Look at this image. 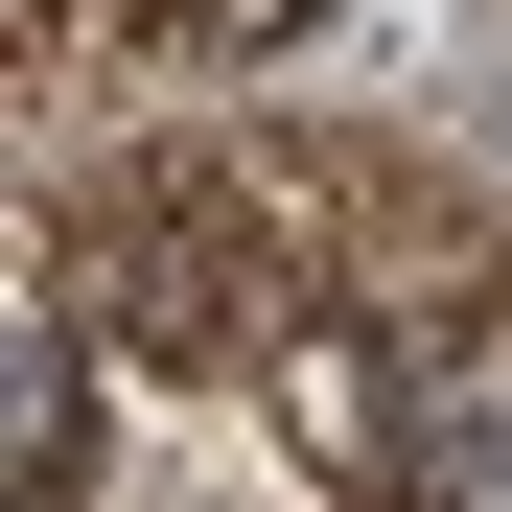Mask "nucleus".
Returning <instances> with one entry per match:
<instances>
[{
	"instance_id": "1",
	"label": "nucleus",
	"mask_w": 512,
	"mask_h": 512,
	"mask_svg": "<svg viewBox=\"0 0 512 512\" xmlns=\"http://www.w3.org/2000/svg\"><path fill=\"white\" fill-rule=\"evenodd\" d=\"M70 256H94L117 350H163V373H256V350L303 326V280H326V256L256 210L210 140H117L94 187H70Z\"/></svg>"
},
{
	"instance_id": "2",
	"label": "nucleus",
	"mask_w": 512,
	"mask_h": 512,
	"mask_svg": "<svg viewBox=\"0 0 512 512\" xmlns=\"http://www.w3.org/2000/svg\"><path fill=\"white\" fill-rule=\"evenodd\" d=\"M303 187H326V233H350L326 280H350L373 326H466V303H489V210L443 187V163H396V140H303Z\"/></svg>"
},
{
	"instance_id": "3",
	"label": "nucleus",
	"mask_w": 512,
	"mask_h": 512,
	"mask_svg": "<svg viewBox=\"0 0 512 512\" xmlns=\"http://www.w3.org/2000/svg\"><path fill=\"white\" fill-rule=\"evenodd\" d=\"M70 466H94V350H70L24 280H0V512H47Z\"/></svg>"
},
{
	"instance_id": "4",
	"label": "nucleus",
	"mask_w": 512,
	"mask_h": 512,
	"mask_svg": "<svg viewBox=\"0 0 512 512\" xmlns=\"http://www.w3.org/2000/svg\"><path fill=\"white\" fill-rule=\"evenodd\" d=\"M396 489H419V512H512V396H443V419H396Z\"/></svg>"
},
{
	"instance_id": "5",
	"label": "nucleus",
	"mask_w": 512,
	"mask_h": 512,
	"mask_svg": "<svg viewBox=\"0 0 512 512\" xmlns=\"http://www.w3.org/2000/svg\"><path fill=\"white\" fill-rule=\"evenodd\" d=\"M163 24H210V47H303L326 0H163Z\"/></svg>"
},
{
	"instance_id": "6",
	"label": "nucleus",
	"mask_w": 512,
	"mask_h": 512,
	"mask_svg": "<svg viewBox=\"0 0 512 512\" xmlns=\"http://www.w3.org/2000/svg\"><path fill=\"white\" fill-rule=\"evenodd\" d=\"M70 24H163V0H70Z\"/></svg>"
}]
</instances>
